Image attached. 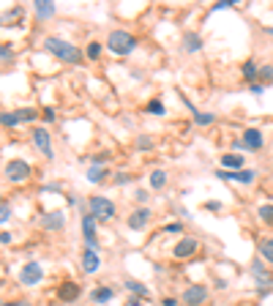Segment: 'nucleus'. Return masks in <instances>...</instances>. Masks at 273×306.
Wrapping results in <instances>:
<instances>
[{
    "label": "nucleus",
    "instance_id": "9b49d317",
    "mask_svg": "<svg viewBox=\"0 0 273 306\" xmlns=\"http://www.w3.org/2000/svg\"><path fill=\"white\" fill-rule=\"evenodd\" d=\"M251 274H254L257 284H259V290H268L270 284H273V276H270V271L265 268L262 263H254V265H251Z\"/></svg>",
    "mask_w": 273,
    "mask_h": 306
},
{
    "label": "nucleus",
    "instance_id": "c756f323",
    "mask_svg": "<svg viewBox=\"0 0 273 306\" xmlns=\"http://www.w3.org/2000/svg\"><path fill=\"white\" fill-rule=\"evenodd\" d=\"M137 148H139V151H150V148H153V140L145 137V134H139V137H137Z\"/></svg>",
    "mask_w": 273,
    "mask_h": 306
},
{
    "label": "nucleus",
    "instance_id": "6e6552de",
    "mask_svg": "<svg viewBox=\"0 0 273 306\" xmlns=\"http://www.w3.org/2000/svg\"><path fill=\"white\" fill-rule=\"evenodd\" d=\"M197 238H183L181 243H175V249H172V254H175V260H186V257H191L197 251Z\"/></svg>",
    "mask_w": 273,
    "mask_h": 306
},
{
    "label": "nucleus",
    "instance_id": "39448f33",
    "mask_svg": "<svg viewBox=\"0 0 273 306\" xmlns=\"http://www.w3.org/2000/svg\"><path fill=\"white\" fill-rule=\"evenodd\" d=\"M33 142H36V148L38 151L44 153V159L46 161H52L55 159V151H52V142H49V132H46V128H33Z\"/></svg>",
    "mask_w": 273,
    "mask_h": 306
},
{
    "label": "nucleus",
    "instance_id": "c9c22d12",
    "mask_svg": "<svg viewBox=\"0 0 273 306\" xmlns=\"http://www.w3.org/2000/svg\"><path fill=\"white\" fill-rule=\"evenodd\" d=\"M131 178H129V172H118L115 175V183H118V186H123V183H129Z\"/></svg>",
    "mask_w": 273,
    "mask_h": 306
},
{
    "label": "nucleus",
    "instance_id": "f03ea898",
    "mask_svg": "<svg viewBox=\"0 0 273 306\" xmlns=\"http://www.w3.org/2000/svg\"><path fill=\"white\" fill-rule=\"evenodd\" d=\"M106 47H110V52H115V55H131L134 47H137V38L126 30H112L110 38H106Z\"/></svg>",
    "mask_w": 273,
    "mask_h": 306
},
{
    "label": "nucleus",
    "instance_id": "5701e85b",
    "mask_svg": "<svg viewBox=\"0 0 273 306\" xmlns=\"http://www.w3.org/2000/svg\"><path fill=\"white\" fill-rule=\"evenodd\" d=\"M164 183H167V172H164V169H156V172L150 175V189H164Z\"/></svg>",
    "mask_w": 273,
    "mask_h": 306
},
{
    "label": "nucleus",
    "instance_id": "1a4fd4ad",
    "mask_svg": "<svg viewBox=\"0 0 273 306\" xmlns=\"http://www.w3.org/2000/svg\"><path fill=\"white\" fill-rule=\"evenodd\" d=\"M41 227L44 230H63L66 227V213L63 210H52V213L41 216Z\"/></svg>",
    "mask_w": 273,
    "mask_h": 306
},
{
    "label": "nucleus",
    "instance_id": "72a5a7b5",
    "mask_svg": "<svg viewBox=\"0 0 273 306\" xmlns=\"http://www.w3.org/2000/svg\"><path fill=\"white\" fill-rule=\"evenodd\" d=\"M230 6H235V0H219V3H213V11H219V9H230Z\"/></svg>",
    "mask_w": 273,
    "mask_h": 306
},
{
    "label": "nucleus",
    "instance_id": "f8f14e48",
    "mask_svg": "<svg viewBox=\"0 0 273 306\" xmlns=\"http://www.w3.org/2000/svg\"><path fill=\"white\" fill-rule=\"evenodd\" d=\"M150 219H153L150 208H139V210H134V213L129 216V222H126V224H129L131 230H142V227H145V224H148Z\"/></svg>",
    "mask_w": 273,
    "mask_h": 306
},
{
    "label": "nucleus",
    "instance_id": "0eeeda50",
    "mask_svg": "<svg viewBox=\"0 0 273 306\" xmlns=\"http://www.w3.org/2000/svg\"><path fill=\"white\" fill-rule=\"evenodd\" d=\"M183 301L189 303V306L205 303V301H208V287H202V284H191V287L183 292Z\"/></svg>",
    "mask_w": 273,
    "mask_h": 306
},
{
    "label": "nucleus",
    "instance_id": "393cba45",
    "mask_svg": "<svg viewBox=\"0 0 273 306\" xmlns=\"http://www.w3.org/2000/svg\"><path fill=\"white\" fill-rule=\"evenodd\" d=\"M19 123V115L17 112H0V126H17Z\"/></svg>",
    "mask_w": 273,
    "mask_h": 306
},
{
    "label": "nucleus",
    "instance_id": "c85d7f7f",
    "mask_svg": "<svg viewBox=\"0 0 273 306\" xmlns=\"http://www.w3.org/2000/svg\"><path fill=\"white\" fill-rule=\"evenodd\" d=\"M17 115H19V120H36V118H38V112L30 110V107H25V110H17Z\"/></svg>",
    "mask_w": 273,
    "mask_h": 306
},
{
    "label": "nucleus",
    "instance_id": "58836bf2",
    "mask_svg": "<svg viewBox=\"0 0 273 306\" xmlns=\"http://www.w3.org/2000/svg\"><path fill=\"white\" fill-rule=\"evenodd\" d=\"M44 120H55V112H52L49 107H46V110H44Z\"/></svg>",
    "mask_w": 273,
    "mask_h": 306
},
{
    "label": "nucleus",
    "instance_id": "473e14b6",
    "mask_svg": "<svg viewBox=\"0 0 273 306\" xmlns=\"http://www.w3.org/2000/svg\"><path fill=\"white\" fill-rule=\"evenodd\" d=\"M11 216V208H9V202H0V222H6Z\"/></svg>",
    "mask_w": 273,
    "mask_h": 306
},
{
    "label": "nucleus",
    "instance_id": "dca6fc26",
    "mask_svg": "<svg viewBox=\"0 0 273 306\" xmlns=\"http://www.w3.org/2000/svg\"><path fill=\"white\" fill-rule=\"evenodd\" d=\"M58 295H61V301H77L79 298V287L74 282H66V284H61V290H58Z\"/></svg>",
    "mask_w": 273,
    "mask_h": 306
},
{
    "label": "nucleus",
    "instance_id": "f3484780",
    "mask_svg": "<svg viewBox=\"0 0 273 306\" xmlns=\"http://www.w3.org/2000/svg\"><path fill=\"white\" fill-rule=\"evenodd\" d=\"M112 298H115V290H112V287H96L90 292L93 303H106V301H112Z\"/></svg>",
    "mask_w": 273,
    "mask_h": 306
},
{
    "label": "nucleus",
    "instance_id": "4468645a",
    "mask_svg": "<svg viewBox=\"0 0 273 306\" xmlns=\"http://www.w3.org/2000/svg\"><path fill=\"white\" fill-rule=\"evenodd\" d=\"M98 265H101V260H98V251L85 249V254H82V271H85V274H96Z\"/></svg>",
    "mask_w": 273,
    "mask_h": 306
},
{
    "label": "nucleus",
    "instance_id": "423d86ee",
    "mask_svg": "<svg viewBox=\"0 0 273 306\" xmlns=\"http://www.w3.org/2000/svg\"><path fill=\"white\" fill-rule=\"evenodd\" d=\"M41 276H44V268L38 263H28V265H22V274H19V282L25 284V287H30V284H36V282H41Z\"/></svg>",
    "mask_w": 273,
    "mask_h": 306
},
{
    "label": "nucleus",
    "instance_id": "a878e982",
    "mask_svg": "<svg viewBox=\"0 0 273 306\" xmlns=\"http://www.w3.org/2000/svg\"><path fill=\"white\" fill-rule=\"evenodd\" d=\"M194 120H197V126H210L213 120H216V115H213V112H197Z\"/></svg>",
    "mask_w": 273,
    "mask_h": 306
},
{
    "label": "nucleus",
    "instance_id": "e433bc0d",
    "mask_svg": "<svg viewBox=\"0 0 273 306\" xmlns=\"http://www.w3.org/2000/svg\"><path fill=\"white\" fill-rule=\"evenodd\" d=\"M183 230V224L181 222H175V224H167V233H181Z\"/></svg>",
    "mask_w": 273,
    "mask_h": 306
},
{
    "label": "nucleus",
    "instance_id": "6ab92c4d",
    "mask_svg": "<svg viewBox=\"0 0 273 306\" xmlns=\"http://www.w3.org/2000/svg\"><path fill=\"white\" fill-rule=\"evenodd\" d=\"M126 290H129V292H137L139 298H148L150 295V290L145 287L142 282H137V279H126Z\"/></svg>",
    "mask_w": 273,
    "mask_h": 306
},
{
    "label": "nucleus",
    "instance_id": "b1692460",
    "mask_svg": "<svg viewBox=\"0 0 273 306\" xmlns=\"http://www.w3.org/2000/svg\"><path fill=\"white\" fill-rule=\"evenodd\" d=\"M243 77L249 79V82H251L254 77H259V69H257L254 60H246V63H243Z\"/></svg>",
    "mask_w": 273,
    "mask_h": 306
},
{
    "label": "nucleus",
    "instance_id": "9d476101",
    "mask_svg": "<svg viewBox=\"0 0 273 306\" xmlns=\"http://www.w3.org/2000/svg\"><path fill=\"white\" fill-rule=\"evenodd\" d=\"M262 142H265V137H262L259 128H246V132H243V148H249V151H259Z\"/></svg>",
    "mask_w": 273,
    "mask_h": 306
},
{
    "label": "nucleus",
    "instance_id": "7ed1b4c3",
    "mask_svg": "<svg viewBox=\"0 0 273 306\" xmlns=\"http://www.w3.org/2000/svg\"><path fill=\"white\" fill-rule=\"evenodd\" d=\"M90 216L96 222H110L112 216H115V205H112V200H106V197H90Z\"/></svg>",
    "mask_w": 273,
    "mask_h": 306
},
{
    "label": "nucleus",
    "instance_id": "cd10ccee",
    "mask_svg": "<svg viewBox=\"0 0 273 306\" xmlns=\"http://www.w3.org/2000/svg\"><path fill=\"white\" fill-rule=\"evenodd\" d=\"M259 219L265 224H273V205H262L259 208Z\"/></svg>",
    "mask_w": 273,
    "mask_h": 306
},
{
    "label": "nucleus",
    "instance_id": "4be33fe9",
    "mask_svg": "<svg viewBox=\"0 0 273 306\" xmlns=\"http://www.w3.org/2000/svg\"><path fill=\"white\" fill-rule=\"evenodd\" d=\"M259 254H262L268 263H273V238H265V241H259Z\"/></svg>",
    "mask_w": 273,
    "mask_h": 306
},
{
    "label": "nucleus",
    "instance_id": "ea45409f",
    "mask_svg": "<svg viewBox=\"0 0 273 306\" xmlns=\"http://www.w3.org/2000/svg\"><path fill=\"white\" fill-rule=\"evenodd\" d=\"M0 243H11V233H0Z\"/></svg>",
    "mask_w": 273,
    "mask_h": 306
},
{
    "label": "nucleus",
    "instance_id": "37998d69",
    "mask_svg": "<svg viewBox=\"0 0 273 306\" xmlns=\"http://www.w3.org/2000/svg\"><path fill=\"white\" fill-rule=\"evenodd\" d=\"M0 202H3V197H0Z\"/></svg>",
    "mask_w": 273,
    "mask_h": 306
},
{
    "label": "nucleus",
    "instance_id": "2eb2a0df",
    "mask_svg": "<svg viewBox=\"0 0 273 306\" xmlns=\"http://www.w3.org/2000/svg\"><path fill=\"white\" fill-rule=\"evenodd\" d=\"M222 167H224V169H235V172H241V169H243V156H238V153H224V156H222Z\"/></svg>",
    "mask_w": 273,
    "mask_h": 306
},
{
    "label": "nucleus",
    "instance_id": "2f4dec72",
    "mask_svg": "<svg viewBox=\"0 0 273 306\" xmlns=\"http://www.w3.org/2000/svg\"><path fill=\"white\" fill-rule=\"evenodd\" d=\"M148 112H153V115H164L167 110H164L161 101H150V104H148Z\"/></svg>",
    "mask_w": 273,
    "mask_h": 306
},
{
    "label": "nucleus",
    "instance_id": "aec40b11",
    "mask_svg": "<svg viewBox=\"0 0 273 306\" xmlns=\"http://www.w3.org/2000/svg\"><path fill=\"white\" fill-rule=\"evenodd\" d=\"M199 47H202V38H199L197 33H186L183 36V50L186 52H197Z\"/></svg>",
    "mask_w": 273,
    "mask_h": 306
},
{
    "label": "nucleus",
    "instance_id": "a211bd4d",
    "mask_svg": "<svg viewBox=\"0 0 273 306\" xmlns=\"http://www.w3.org/2000/svg\"><path fill=\"white\" fill-rule=\"evenodd\" d=\"M55 14V3H49V0H36V17L38 19H49Z\"/></svg>",
    "mask_w": 273,
    "mask_h": 306
},
{
    "label": "nucleus",
    "instance_id": "4c0bfd02",
    "mask_svg": "<svg viewBox=\"0 0 273 306\" xmlns=\"http://www.w3.org/2000/svg\"><path fill=\"white\" fill-rule=\"evenodd\" d=\"M249 91H251V93H257V96H262V91H265V85H251V88H249Z\"/></svg>",
    "mask_w": 273,
    "mask_h": 306
},
{
    "label": "nucleus",
    "instance_id": "a19ab883",
    "mask_svg": "<svg viewBox=\"0 0 273 306\" xmlns=\"http://www.w3.org/2000/svg\"><path fill=\"white\" fill-rule=\"evenodd\" d=\"M0 58H11V50H9V47H0Z\"/></svg>",
    "mask_w": 273,
    "mask_h": 306
},
{
    "label": "nucleus",
    "instance_id": "f257e3e1",
    "mask_svg": "<svg viewBox=\"0 0 273 306\" xmlns=\"http://www.w3.org/2000/svg\"><path fill=\"white\" fill-rule=\"evenodd\" d=\"M44 50L49 52V55H55L58 60H63V63H79L82 60V52L77 50L71 41H66V38H58V36H49L44 38Z\"/></svg>",
    "mask_w": 273,
    "mask_h": 306
},
{
    "label": "nucleus",
    "instance_id": "f704fd0d",
    "mask_svg": "<svg viewBox=\"0 0 273 306\" xmlns=\"http://www.w3.org/2000/svg\"><path fill=\"white\" fill-rule=\"evenodd\" d=\"M259 77H262V79H273V66H262V69H259Z\"/></svg>",
    "mask_w": 273,
    "mask_h": 306
},
{
    "label": "nucleus",
    "instance_id": "20e7f679",
    "mask_svg": "<svg viewBox=\"0 0 273 306\" xmlns=\"http://www.w3.org/2000/svg\"><path fill=\"white\" fill-rule=\"evenodd\" d=\"M6 178H9L11 183H22V181H28L30 178V164L28 161H22V159H11L9 164H6Z\"/></svg>",
    "mask_w": 273,
    "mask_h": 306
},
{
    "label": "nucleus",
    "instance_id": "412c9836",
    "mask_svg": "<svg viewBox=\"0 0 273 306\" xmlns=\"http://www.w3.org/2000/svg\"><path fill=\"white\" fill-rule=\"evenodd\" d=\"M19 17H25V9H22V6H14V9H9L6 14H0V25H11Z\"/></svg>",
    "mask_w": 273,
    "mask_h": 306
},
{
    "label": "nucleus",
    "instance_id": "ddd939ff",
    "mask_svg": "<svg viewBox=\"0 0 273 306\" xmlns=\"http://www.w3.org/2000/svg\"><path fill=\"white\" fill-rule=\"evenodd\" d=\"M219 178L222 181H238V183H251L257 178L251 169H241V172H227V169H219Z\"/></svg>",
    "mask_w": 273,
    "mask_h": 306
},
{
    "label": "nucleus",
    "instance_id": "bb28decb",
    "mask_svg": "<svg viewBox=\"0 0 273 306\" xmlns=\"http://www.w3.org/2000/svg\"><path fill=\"white\" fill-rule=\"evenodd\" d=\"M104 175H106V172H104L101 167H90V172H88V181H90V183H101V181H104Z\"/></svg>",
    "mask_w": 273,
    "mask_h": 306
},
{
    "label": "nucleus",
    "instance_id": "79ce46f5",
    "mask_svg": "<svg viewBox=\"0 0 273 306\" xmlns=\"http://www.w3.org/2000/svg\"><path fill=\"white\" fill-rule=\"evenodd\" d=\"M3 306H30L28 301H17V303H3Z\"/></svg>",
    "mask_w": 273,
    "mask_h": 306
},
{
    "label": "nucleus",
    "instance_id": "7c9ffc66",
    "mask_svg": "<svg viewBox=\"0 0 273 306\" xmlns=\"http://www.w3.org/2000/svg\"><path fill=\"white\" fill-rule=\"evenodd\" d=\"M98 55H101V44H98V41H90V44H88V58L96 60Z\"/></svg>",
    "mask_w": 273,
    "mask_h": 306
}]
</instances>
